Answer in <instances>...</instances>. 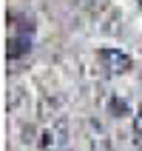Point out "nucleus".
<instances>
[{"mask_svg":"<svg viewBox=\"0 0 142 151\" xmlns=\"http://www.w3.org/2000/svg\"><path fill=\"white\" fill-rule=\"evenodd\" d=\"M97 60L102 63V68H105L108 74H125V71H131V66H134V60H131L128 51L111 49V46H105V49L97 51Z\"/></svg>","mask_w":142,"mask_h":151,"instance_id":"nucleus-1","label":"nucleus"},{"mask_svg":"<svg viewBox=\"0 0 142 151\" xmlns=\"http://www.w3.org/2000/svg\"><path fill=\"white\" fill-rule=\"evenodd\" d=\"M29 51H31V37L29 34L9 37V43H6V57L9 60H17V57H23V54H29Z\"/></svg>","mask_w":142,"mask_h":151,"instance_id":"nucleus-2","label":"nucleus"},{"mask_svg":"<svg viewBox=\"0 0 142 151\" xmlns=\"http://www.w3.org/2000/svg\"><path fill=\"white\" fill-rule=\"evenodd\" d=\"M108 114L111 117H125V114H131V106H128L125 97H119V94H114L108 100Z\"/></svg>","mask_w":142,"mask_h":151,"instance_id":"nucleus-3","label":"nucleus"},{"mask_svg":"<svg viewBox=\"0 0 142 151\" xmlns=\"http://www.w3.org/2000/svg\"><path fill=\"white\" fill-rule=\"evenodd\" d=\"M134 134L142 137V103H139V109L134 111Z\"/></svg>","mask_w":142,"mask_h":151,"instance_id":"nucleus-4","label":"nucleus"}]
</instances>
